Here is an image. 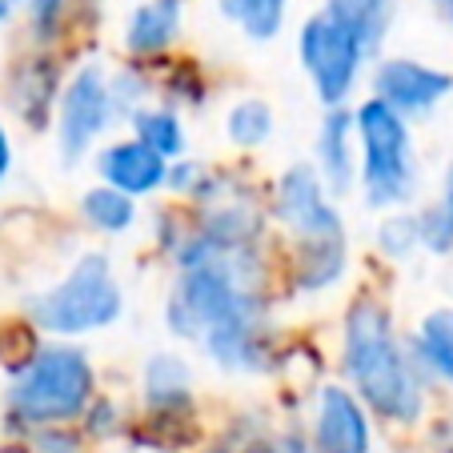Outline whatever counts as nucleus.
<instances>
[{"label":"nucleus","mask_w":453,"mask_h":453,"mask_svg":"<svg viewBox=\"0 0 453 453\" xmlns=\"http://www.w3.org/2000/svg\"><path fill=\"white\" fill-rule=\"evenodd\" d=\"M9 173H12V137L4 128V117H0V185L9 180Z\"/></svg>","instance_id":"obj_26"},{"label":"nucleus","mask_w":453,"mask_h":453,"mask_svg":"<svg viewBox=\"0 0 453 453\" xmlns=\"http://www.w3.org/2000/svg\"><path fill=\"white\" fill-rule=\"evenodd\" d=\"M93 165H96V173H101V185L117 188V193H125V197H133V201L161 193L165 177H169V161L157 157L149 145H141L137 137L104 145L101 153L93 157Z\"/></svg>","instance_id":"obj_12"},{"label":"nucleus","mask_w":453,"mask_h":453,"mask_svg":"<svg viewBox=\"0 0 453 453\" xmlns=\"http://www.w3.org/2000/svg\"><path fill=\"white\" fill-rule=\"evenodd\" d=\"M225 137L237 149H261L273 137V104L261 101V96H241L225 112Z\"/></svg>","instance_id":"obj_22"},{"label":"nucleus","mask_w":453,"mask_h":453,"mask_svg":"<svg viewBox=\"0 0 453 453\" xmlns=\"http://www.w3.org/2000/svg\"><path fill=\"white\" fill-rule=\"evenodd\" d=\"M273 213L297 245H321V241H345V225L334 197L326 193L313 165H289L277 177Z\"/></svg>","instance_id":"obj_8"},{"label":"nucleus","mask_w":453,"mask_h":453,"mask_svg":"<svg viewBox=\"0 0 453 453\" xmlns=\"http://www.w3.org/2000/svg\"><path fill=\"white\" fill-rule=\"evenodd\" d=\"M117 101H112V81L101 65H81L57 93V149L65 165H77L85 153H93L109 137L117 120Z\"/></svg>","instance_id":"obj_7"},{"label":"nucleus","mask_w":453,"mask_h":453,"mask_svg":"<svg viewBox=\"0 0 453 453\" xmlns=\"http://www.w3.org/2000/svg\"><path fill=\"white\" fill-rule=\"evenodd\" d=\"M17 9H20V0H0V25H9L17 17Z\"/></svg>","instance_id":"obj_28"},{"label":"nucleus","mask_w":453,"mask_h":453,"mask_svg":"<svg viewBox=\"0 0 453 453\" xmlns=\"http://www.w3.org/2000/svg\"><path fill=\"white\" fill-rule=\"evenodd\" d=\"M453 93V73L421 65L413 57H385L373 69V96L397 117H429Z\"/></svg>","instance_id":"obj_11"},{"label":"nucleus","mask_w":453,"mask_h":453,"mask_svg":"<svg viewBox=\"0 0 453 453\" xmlns=\"http://www.w3.org/2000/svg\"><path fill=\"white\" fill-rule=\"evenodd\" d=\"M25 313L36 329L73 342V337L101 334V329L117 326L120 313H125V289L112 273L109 257L81 253L57 285L25 301Z\"/></svg>","instance_id":"obj_3"},{"label":"nucleus","mask_w":453,"mask_h":453,"mask_svg":"<svg viewBox=\"0 0 453 453\" xmlns=\"http://www.w3.org/2000/svg\"><path fill=\"white\" fill-rule=\"evenodd\" d=\"M205 453H233L229 445H213V449H205Z\"/></svg>","instance_id":"obj_29"},{"label":"nucleus","mask_w":453,"mask_h":453,"mask_svg":"<svg viewBox=\"0 0 453 453\" xmlns=\"http://www.w3.org/2000/svg\"><path fill=\"white\" fill-rule=\"evenodd\" d=\"M28 12H33V25L41 36H52V28L60 25V17H65V4L69 0H20Z\"/></svg>","instance_id":"obj_25"},{"label":"nucleus","mask_w":453,"mask_h":453,"mask_svg":"<svg viewBox=\"0 0 453 453\" xmlns=\"http://www.w3.org/2000/svg\"><path fill=\"white\" fill-rule=\"evenodd\" d=\"M217 12H221L233 28H241L249 41L265 44L285 28L289 0H217Z\"/></svg>","instance_id":"obj_20"},{"label":"nucleus","mask_w":453,"mask_h":453,"mask_svg":"<svg viewBox=\"0 0 453 453\" xmlns=\"http://www.w3.org/2000/svg\"><path fill=\"white\" fill-rule=\"evenodd\" d=\"M141 397H145V410L157 421H180L188 418L193 402H197V389H193V365H188L180 353H153L145 361V373H141Z\"/></svg>","instance_id":"obj_14"},{"label":"nucleus","mask_w":453,"mask_h":453,"mask_svg":"<svg viewBox=\"0 0 453 453\" xmlns=\"http://www.w3.org/2000/svg\"><path fill=\"white\" fill-rule=\"evenodd\" d=\"M201 349L225 373H261L273 357V329L265 321L261 297L245 301L233 317H225L217 329L201 337Z\"/></svg>","instance_id":"obj_10"},{"label":"nucleus","mask_w":453,"mask_h":453,"mask_svg":"<svg viewBox=\"0 0 453 453\" xmlns=\"http://www.w3.org/2000/svg\"><path fill=\"white\" fill-rule=\"evenodd\" d=\"M81 217L93 233H104V237H120L137 225V201L117 193L109 185H93L85 188V197H81Z\"/></svg>","instance_id":"obj_21"},{"label":"nucleus","mask_w":453,"mask_h":453,"mask_svg":"<svg viewBox=\"0 0 453 453\" xmlns=\"http://www.w3.org/2000/svg\"><path fill=\"white\" fill-rule=\"evenodd\" d=\"M321 12L329 20H337L365 52H377L385 33H389V25H394L397 4L394 0H326Z\"/></svg>","instance_id":"obj_17"},{"label":"nucleus","mask_w":453,"mask_h":453,"mask_svg":"<svg viewBox=\"0 0 453 453\" xmlns=\"http://www.w3.org/2000/svg\"><path fill=\"white\" fill-rule=\"evenodd\" d=\"M377 249H381L385 257H394V261H405L413 249H421L418 217H405V213L385 217V221L377 225Z\"/></svg>","instance_id":"obj_24"},{"label":"nucleus","mask_w":453,"mask_h":453,"mask_svg":"<svg viewBox=\"0 0 453 453\" xmlns=\"http://www.w3.org/2000/svg\"><path fill=\"white\" fill-rule=\"evenodd\" d=\"M128 120H133V137L153 149L157 157L177 161L185 153V125H180L177 109H169V104H141Z\"/></svg>","instance_id":"obj_19"},{"label":"nucleus","mask_w":453,"mask_h":453,"mask_svg":"<svg viewBox=\"0 0 453 453\" xmlns=\"http://www.w3.org/2000/svg\"><path fill=\"white\" fill-rule=\"evenodd\" d=\"M353 137H357V185L365 205H410L418 193V153H413L410 120L397 117L377 96H365L353 109Z\"/></svg>","instance_id":"obj_4"},{"label":"nucleus","mask_w":453,"mask_h":453,"mask_svg":"<svg viewBox=\"0 0 453 453\" xmlns=\"http://www.w3.org/2000/svg\"><path fill=\"white\" fill-rule=\"evenodd\" d=\"M418 237H421V249H429V253H449L453 249V157H449V169H445L437 201L418 213Z\"/></svg>","instance_id":"obj_23"},{"label":"nucleus","mask_w":453,"mask_h":453,"mask_svg":"<svg viewBox=\"0 0 453 453\" xmlns=\"http://www.w3.org/2000/svg\"><path fill=\"white\" fill-rule=\"evenodd\" d=\"M434 9H437V17L449 25V33H453V0H434Z\"/></svg>","instance_id":"obj_27"},{"label":"nucleus","mask_w":453,"mask_h":453,"mask_svg":"<svg viewBox=\"0 0 453 453\" xmlns=\"http://www.w3.org/2000/svg\"><path fill=\"white\" fill-rule=\"evenodd\" d=\"M180 33V0H145L125 20V49L133 57H161Z\"/></svg>","instance_id":"obj_15"},{"label":"nucleus","mask_w":453,"mask_h":453,"mask_svg":"<svg viewBox=\"0 0 453 453\" xmlns=\"http://www.w3.org/2000/svg\"><path fill=\"white\" fill-rule=\"evenodd\" d=\"M405 349H410L413 365L421 369V377L453 385V309H434L421 317Z\"/></svg>","instance_id":"obj_16"},{"label":"nucleus","mask_w":453,"mask_h":453,"mask_svg":"<svg viewBox=\"0 0 453 453\" xmlns=\"http://www.w3.org/2000/svg\"><path fill=\"white\" fill-rule=\"evenodd\" d=\"M253 297H261L253 285V253L205 257L197 265L177 269V281L165 297V326L180 342L201 345L209 329H217Z\"/></svg>","instance_id":"obj_5"},{"label":"nucleus","mask_w":453,"mask_h":453,"mask_svg":"<svg viewBox=\"0 0 453 453\" xmlns=\"http://www.w3.org/2000/svg\"><path fill=\"white\" fill-rule=\"evenodd\" d=\"M96 402V369L88 353L73 342H52L33 349L4 389V426L12 434H41L85 418Z\"/></svg>","instance_id":"obj_2"},{"label":"nucleus","mask_w":453,"mask_h":453,"mask_svg":"<svg viewBox=\"0 0 453 453\" xmlns=\"http://www.w3.org/2000/svg\"><path fill=\"white\" fill-rule=\"evenodd\" d=\"M342 373L353 397L381 421L410 426L426 410V377L377 297H357L342 321Z\"/></svg>","instance_id":"obj_1"},{"label":"nucleus","mask_w":453,"mask_h":453,"mask_svg":"<svg viewBox=\"0 0 453 453\" xmlns=\"http://www.w3.org/2000/svg\"><path fill=\"white\" fill-rule=\"evenodd\" d=\"M305 441H309V453H369L373 449L369 410L353 397L349 385L326 381L313 394Z\"/></svg>","instance_id":"obj_9"},{"label":"nucleus","mask_w":453,"mask_h":453,"mask_svg":"<svg viewBox=\"0 0 453 453\" xmlns=\"http://www.w3.org/2000/svg\"><path fill=\"white\" fill-rule=\"evenodd\" d=\"M313 173L321 177L329 197H349L357 185V137H353V109H326L313 141Z\"/></svg>","instance_id":"obj_13"},{"label":"nucleus","mask_w":453,"mask_h":453,"mask_svg":"<svg viewBox=\"0 0 453 453\" xmlns=\"http://www.w3.org/2000/svg\"><path fill=\"white\" fill-rule=\"evenodd\" d=\"M297 57L321 109H345L349 96L357 93L369 52L337 20H329L326 12H313L297 33Z\"/></svg>","instance_id":"obj_6"},{"label":"nucleus","mask_w":453,"mask_h":453,"mask_svg":"<svg viewBox=\"0 0 453 453\" xmlns=\"http://www.w3.org/2000/svg\"><path fill=\"white\" fill-rule=\"evenodd\" d=\"M345 241H321V245H297L293 261V285L301 293H321L342 281L345 273Z\"/></svg>","instance_id":"obj_18"}]
</instances>
